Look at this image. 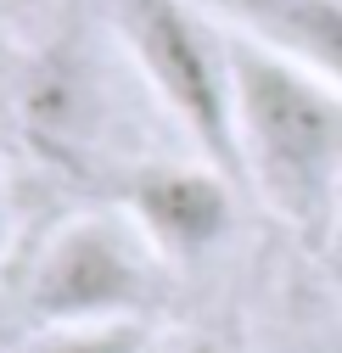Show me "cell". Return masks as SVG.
<instances>
[{"mask_svg": "<svg viewBox=\"0 0 342 353\" xmlns=\"http://www.w3.org/2000/svg\"><path fill=\"white\" fill-rule=\"evenodd\" d=\"M107 79L96 57L79 39H51L17 68V123L39 157H57L68 168H90V157L107 146L112 107H107Z\"/></svg>", "mask_w": 342, "mask_h": 353, "instance_id": "obj_4", "label": "cell"}, {"mask_svg": "<svg viewBox=\"0 0 342 353\" xmlns=\"http://www.w3.org/2000/svg\"><path fill=\"white\" fill-rule=\"evenodd\" d=\"M152 320H107V325H34L17 353H146Z\"/></svg>", "mask_w": 342, "mask_h": 353, "instance_id": "obj_7", "label": "cell"}, {"mask_svg": "<svg viewBox=\"0 0 342 353\" xmlns=\"http://www.w3.org/2000/svg\"><path fill=\"white\" fill-rule=\"evenodd\" d=\"M101 6L123 57L141 68L163 112L185 129L197 157L225 168L236 185H247L241 146H236V84H230L225 34L197 23L185 0H101Z\"/></svg>", "mask_w": 342, "mask_h": 353, "instance_id": "obj_3", "label": "cell"}, {"mask_svg": "<svg viewBox=\"0 0 342 353\" xmlns=\"http://www.w3.org/2000/svg\"><path fill=\"white\" fill-rule=\"evenodd\" d=\"M241 174L303 241H325L342 196V90L275 46L225 28Z\"/></svg>", "mask_w": 342, "mask_h": 353, "instance_id": "obj_1", "label": "cell"}, {"mask_svg": "<svg viewBox=\"0 0 342 353\" xmlns=\"http://www.w3.org/2000/svg\"><path fill=\"white\" fill-rule=\"evenodd\" d=\"M230 196L236 180L213 163H141L123 185L130 219L174 270L219 252V241L230 236Z\"/></svg>", "mask_w": 342, "mask_h": 353, "instance_id": "obj_5", "label": "cell"}, {"mask_svg": "<svg viewBox=\"0 0 342 353\" xmlns=\"http://www.w3.org/2000/svg\"><path fill=\"white\" fill-rule=\"evenodd\" d=\"M230 28L264 39L342 90V0H213Z\"/></svg>", "mask_w": 342, "mask_h": 353, "instance_id": "obj_6", "label": "cell"}, {"mask_svg": "<svg viewBox=\"0 0 342 353\" xmlns=\"http://www.w3.org/2000/svg\"><path fill=\"white\" fill-rule=\"evenodd\" d=\"M168 263L130 208L73 213L34 252L23 308L34 325H107V320H152L163 303Z\"/></svg>", "mask_w": 342, "mask_h": 353, "instance_id": "obj_2", "label": "cell"}, {"mask_svg": "<svg viewBox=\"0 0 342 353\" xmlns=\"http://www.w3.org/2000/svg\"><path fill=\"white\" fill-rule=\"evenodd\" d=\"M0 241H6V202H0Z\"/></svg>", "mask_w": 342, "mask_h": 353, "instance_id": "obj_8", "label": "cell"}]
</instances>
